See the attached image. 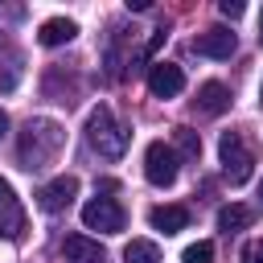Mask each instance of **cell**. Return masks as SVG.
<instances>
[{
    "label": "cell",
    "mask_w": 263,
    "mask_h": 263,
    "mask_svg": "<svg viewBox=\"0 0 263 263\" xmlns=\"http://www.w3.org/2000/svg\"><path fill=\"white\" fill-rule=\"evenodd\" d=\"M62 144H66L62 123H53V119H29L21 127V140H16V160H21V168H45L62 152Z\"/></svg>",
    "instance_id": "6da1fadb"
},
{
    "label": "cell",
    "mask_w": 263,
    "mask_h": 263,
    "mask_svg": "<svg viewBox=\"0 0 263 263\" xmlns=\"http://www.w3.org/2000/svg\"><path fill=\"white\" fill-rule=\"evenodd\" d=\"M127 127L115 119V111L107 107V103H99L90 115H86V144H90V152H99L103 160H119L123 152H127Z\"/></svg>",
    "instance_id": "7a4b0ae2"
},
{
    "label": "cell",
    "mask_w": 263,
    "mask_h": 263,
    "mask_svg": "<svg viewBox=\"0 0 263 263\" xmlns=\"http://www.w3.org/2000/svg\"><path fill=\"white\" fill-rule=\"evenodd\" d=\"M218 160H222V177L230 181V185H247L251 181V168H255V152L247 148V140H242V132H222V140H218Z\"/></svg>",
    "instance_id": "3957f363"
},
{
    "label": "cell",
    "mask_w": 263,
    "mask_h": 263,
    "mask_svg": "<svg viewBox=\"0 0 263 263\" xmlns=\"http://www.w3.org/2000/svg\"><path fill=\"white\" fill-rule=\"evenodd\" d=\"M144 177L156 185V189H168L177 181V152L164 144V140H152L144 148Z\"/></svg>",
    "instance_id": "277c9868"
},
{
    "label": "cell",
    "mask_w": 263,
    "mask_h": 263,
    "mask_svg": "<svg viewBox=\"0 0 263 263\" xmlns=\"http://www.w3.org/2000/svg\"><path fill=\"white\" fill-rule=\"evenodd\" d=\"M123 205L115 197H90L82 205V226L86 230H103V234H119L123 230Z\"/></svg>",
    "instance_id": "5b68a950"
},
{
    "label": "cell",
    "mask_w": 263,
    "mask_h": 263,
    "mask_svg": "<svg viewBox=\"0 0 263 263\" xmlns=\"http://www.w3.org/2000/svg\"><path fill=\"white\" fill-rule=\"evenodd\" d=\"M74 193H78V177L62 173V177H53V181H45V185L37 189V210H45V214H62V210L74 201Z\"/></svg>",
    "instance_id": "8992f818"
},
{
    "label": "cell",
    "mask_w": 263,
    "mask_h": 263,
    "mask_svg": "<svg viewBox=\"0 0 263 263\" xmlns=\"http://www.w3.org/2000/svg\"><path fill=\"white\" fill-rule=\"evenodd\" d=\"M148 90L156 99H177L185 90V70L173 66V62H152L148 66Z\"/></svg>",
    "instance_id": "52a82bcc"
},
{
    "label": "cell",
    "mask_w": 263,
    "mask_h": 263,
    "mask_svg": "<svg viewBox=\"0 0 263 263\" xmlns=\"http://www.w3.org/2000/svg\"><path fill=\"white\" fill-rule=\"evenodd\" d=\"M21 230H25V210L16 193L0 181V238H21Z\"/></svg>",
    "instance_id": "ba28073f"
},
{
    "label": "cell",
    "mask_w": 263,
    "mask_h": 263,
    "mask_svg": "<svg viewBox=\"0 0 263 263\" xmlns=\"http://www.w3.org/2000/svg\"><path fill=\"white\" fill-rule=\"evenodd\" d=\"M234 45L238 41H234L230 29H205V33L193 37V53H201V58H230Z\"/></svg>",
    "instance_id": "9c48e42d"
},
{
    "label": "cell",
    "mask_w": 263,
    "mask_h": 263,
    "mask_svg": "<svg viewBox=\"0 0 263 263\" xmlns=\"http://www.w3.org/2000/svg\"><path fill=\"white\" fill-rule=\"evenodd\" d=\"M62 255H66V263H103L107 259V251L86 234H66L62 238Z\"/></svg>",
    "instance_id": "30bf717a"
},
{
    "label": "cell",
    "mask_w": 263,
    "mask_h": 263,
    "mask_svg": "<svg viewBox=\"0 0 263 263\" xmlns=\"http://www.w3.org/2000/svg\"><path fill=\"white\" fill-rule=\"evenodd\" d=\"M193 107H197L201 115H222V111L230 107V86H226V82H201Z\"/></svg>",
    "instance_id": "8fae6325"
},
{
    "label": "cell",
    "mask_w": 263,
    "mask_h": 263,
    "mask_svg": "<svg viewBox=\"0 0 263 263\" xmlns=\"http://www.w3.org/2000/svg\"><path fill=\"white\" fill-rule=\"evenodd\" d=\"M148 222H152V230H160V234H177V230L189 226V210H185V205H152Z\"/></svg>",
    "instance_id": "7c38bea8"
},
{
    "label": "cell",
    "mask_w": 263,
    "mask_h": 263,
    "mask_svg": "<svg viewBox=\"0 0 263 263\" xmlns=\"http://www.w3.org/2000/svg\"><path fill=\"white\" fill-rule=\"evenodd\" d=\"M74 33H78V25L74 21H66V16H49V21H41V29H37V41L41 45H66V41H74Z\"/></svg>",
    "instance_id": "4fadbf2b"
},
{
    "label": "cell",
    "mask_w": 263,
    "mask_h": 263,
    "mask_svg": "<svg viewBox=\"0 0 263 263\" xmlns=\"http://www.w3.org/2000/svg\"><path fill=\"white\" fill-rule=\"evenodd\" d=\"M251 222H255V210H251V205H238V201H234V205H222V210H218V230H226V234L247 230Z\"/></svg>",
    "instance_id": "5bb4252c"
},
{
    "label": "cell",
    "mask_w": 263,
    "mask_h": 263,
    "mask_svg": "<svg viewBox=\"0 0 263 263\" xmlns=\"http://www.w3.org/2000/svg\"><path fill=\"white\" fill-rule=\"evenodd\" d=\"M123 263H160V247L152 238H132L123 247Z\"/></svg>",
    "instance_id": "9a60e30c"
},
{
    "label": "cell",
    "mask_w": 263,
    "mask_h": 263,
    "mask_svg": "<svg viewBox=\"0 0 263 263\" xmlns=\"http://www.w3.org/2000/svg\"><path fill=\"white\" fill-rule=\"evenodd\" d=\"M173 136H177V148H181V156H185V160H197V156H201V140H197V132L177 127Z\"/></svg>",
    "instance_id": "2e32d148"
},
{
    "label": "cell",
    "mask_w": 263,
    "mask_h": 263,
    "mask_svg": "<svg viewBox=\"0 0 263 263\" xmlns=\"http://www.w3.org/2000/svg\"><path fill=\"white\" fill-rule=\"evenodd\" d=\"M210 259H214V242H193L181 255V263H210Z\"/></svg>",
    "instance_id": "e0dca14e"
},
{
    "label": "cell",
    "mask_w": 263,
    "mask_h": 263,
    "mask_svg": "<svg viewBox=\"0 0 263 263\" xmlns=\"http://www.w3.org/2000/svg\"><path fill=\"white\" fill-rule=\"evenodd\" d=\"M242 263H263V238H251L242 247Z\"/></svg>",
    "instance_id": "ac0fdd59"
},
{
    "label": "cell",
    "mask_w": 263,
    "mask_h": 263,
    "mask_svg": "<svg viewBox=\"0 0 263 263\" xmlns=\"http://www.w3.org/2000/svg\"><path fill=\"white\" fill-rule=\"evenodd\" d=\"M218 12H222V16H230V21H238V16H242V4H238V0H222V4H218Z\"/></svg>",
    "instance_id": "d6986e66"
},
{
    "label": "cell",
    "mask_w": 263,
    "mask_h": 263,
    "mask_svg": "<svg viewBox=\"0 0 263 263\" xmlns=\"http://www.w3.org/2000/svg\"><path fill=\"white\" fill-rule=\"evenodd\" d=\"M12 86H16V66L8 62V66L0 70V90H12Z\"/></svg>",
    "instance_id": "ffe728a7"
},
{
    "label": "cell",
    "mask_w": 263,
    "mask_h": 263,
    "mask_svg": "<svg viewBox=\"0 0 263 263\" xmlns=\"http://www.w3.org/2000/svg\"><path fill=\"white\" fill-rule=\"evenodd\" d=\"M4 136H8V115L0 111V140H4Z\"/></svg>",
    "instance_id": "44dd1931"
},
{
    "label": "cell",
    "mask_w": 263,
    "mask_h": 263,
    "mask_svg": "<svg viewBox=\"0 0 263 263\" xmlns=\"http://www.w3.org/2000/svg\"><path fill=\"white\" fill-rule=\"evenodd\" d=\"M259 45H263V29H259Z\"/></svg>",
    "instance_id": "7402d4cb"
},
{
    "label": "cell",
    "mask_w": 263,
    "mask_h": 263,
    "mask_svg": "<svg viewBox=\"0 0 263 263\" xmlns=\"http://www.w3.org/2000/svg\"><path fill=\"white\" fill-rule=\"evenodd\" d=\"M259 201H263V189H259Z\"/></svg>",
    "instance_id": "603a6c76"
},
{
    "label": "cell",
    "mask_w": 263,
    "mask_h": 263,
    "mask_svg": "<svg viewBox=\"0 0 263 263\" xmlns=\"http://www.w3.org/2000/svg\"><path fill=\"white\" fill-rule=\"evenodd\" d=\"M259 99H263V90H259Z\"/></svg>",
    "instance_id": "cb8c5ba5"
}]
</instances>
